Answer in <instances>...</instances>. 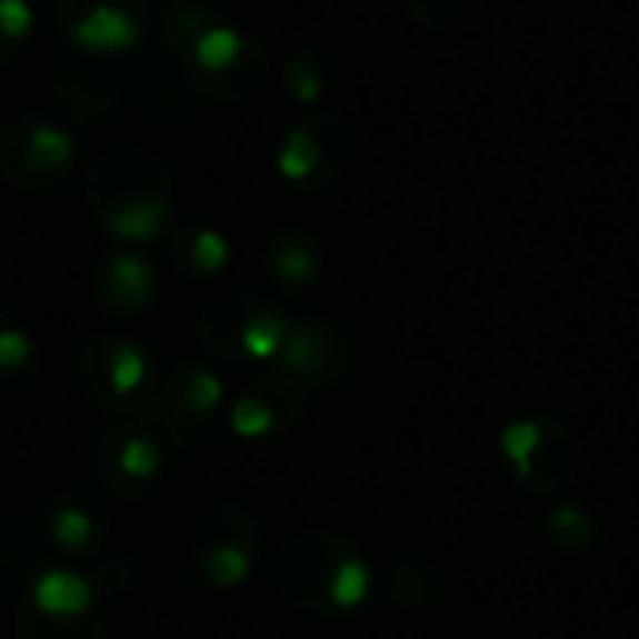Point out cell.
<instances>
[{
    "label": "cell",
    "mask_w": 639,
    "mask_h": 639,
    "mask_svg": "<svg viewBox=\"0 0 639 639\" xmlns=\"http://www.w3.org/2000/svg\"><path fill=\"white\" fill-rule=\"evenodd\" d=\"M240 340H243L247 356L270 359V356H277L284 348V322L277 314H254L251 322L243 326Z\"/></svg>",
    "instance_id": "52a82bcc"
},
{
    "label": "cell",
    "mask_w": 639,
    "mask_h": 639,
    "mask_svg": "<svg viewBox=\"0 0 639 639\" xmlns=\"http://www.w3.org/2000/svg\"><path fill=\"white\" fill-rule=\"evenodd\" d=\"M232 430L240 438H262L273 430V411L262 405V400H236L232 408Z\"/></svg>",
    "instance_id": "7c38bea8"
},
{
    "label": "cell",
    "mask_w": 639,
    "mask_h": 639,
    "mask_svg": "<svg viewBox=\"0 0 639 639\" xmlns=\"http://www.w3.org/2000/svg\"><path fill=\"white\" fill-rule=\"evenodd\" d=\"M288 82H292V94L300 98V101H311V98H318V76H311V71H296V64H292V71H288Z\"/></svg>",
    "instance_id": "7402d4cb"
},
{
    "label": "cell",
    "mask_w": 639,
    "mask_h": 639,
    "mask_svg": "<svg viewBox=\"0 0 639 639\" xmlns=\"http://www.w3.org/2000/svg\"><path fill=\"white\" fill-rule=\"evenodd\" d=\"M27 158L30 164H38V169H57V164H64L71 158V139L57 128H38L34 136H30Z\"/></svg>",
    "instance_id": "8fae6325"
},
{
    "label": "cell",
    "mask_w": 639,
    "mask_h": 639,
    "mask_svg": "<svg viewBox=\"0 0 639 639\" xmlns=\"http://www.w3.org/2000/svg\"><path fill=\"white\" fill-rule=\"evenodd\" d=\"M221 400H224L221 378H213L210 370H194L191 381H188V405L194 411H210V408H218Z\"/></svg>",
    "instance_id": "ac0fdd59"
},
{
    "label": "cell",
    "mask_w": 639,
    "mask_h": 639,
    "mask_svg": "<svg viewBox=\"0 0 639 639\" xmlns=\"http://www.w3.org/2000/svg\"><path fill=\"white\" fill-rule=\"evenodd\" d=\"M539 438H542V430L535 427V422H512V427L501 435V449L517 468H528L531 452L539 449Z\"/></svg>",
    "instance_id": "5bb4252c"
},
{
    "label": "cell",
    "mask_w": 639,
    "mask_h": 639,
    "mask_svg": "<svg viewBox=\"0 0 639 639\" xmlns=\"http://www.w3.org/2000/svg\"><path fill=\"white\" fill-rule=\"evenodd\" d=\"M142 378H147V359L136 345H117L109 356V381H112V393L128 397L136 393L142 386Z\"/></svg>",
    "instance_id": "ba28073f"
},
{
    "label": "cell",
    "mask_w": 639,
    "mask_h": 639,
    "mask_svg": "<svg viewBox=\"0 0 639 639\" xmlns=\"http://www.w3.org/2000/svg\"><path fill=\"white\" fill-rule=\"evenodd\" d=\"M90 599H94V591L76 572L53 569L34 583V606L46 617H79L90 610Z\"/></svg>",
    "instance_id": "7a4b0ae2"
},
{
    "label": "cell",
    "mask_w": 639,
    "mask_h": 639,
    "mask_svg": "<svg viewBox=\"0 0 639 639\" xmlns=\"http://www.w3.org/2000/svg\"><path fill=\"white\" fill-rule=\"evenodd\" d=\"M206 572H210V580L218 587H240L247 572H251V558H247V550H240V546H218L206 558Z\"/></svg>",
    "instance_id": "30bf717a"
},
{
    "label": "cell",
    "mask_w": 639,
    "mask_h": 639,
    "mask_svg": "<svg viewBox=\"0 0 639 639\" xmlns=\"http://www.w3.org/2000/svg\"><path fill=\"white\" fill-rule=\"evenodd\" d=\"M27 359H30V337L19 333V329H4V333H0V367L16 370L23 367Z\"/></svg>",
    "instance_id": "ffe728a7"
},
{
    "label": "cell",
    "mask_w": 639,
    "mask_h": 639,
    "mask_svg": "<svg viewBox=\"0 0 639 639\" xmlns=\"http://www.w3.org/2000/svg\"><path fill=\"white\" fill-rule=\"evenodd\" d=\"M273 273L292 284H307L314 277V254L307 247H284L273 259Z\"/></svg>",
    "instance_id": "2e32d148"
},
{
    "label": "cell",
    "mask_w": 639,
    "mask_h": 639,
    "mask_svg": "<svg viewBox=\"0 0 639 639\" xmlns=\"http://www.w3.org/2000/svg\"><path fill=\"white\" fill-rule=\"evenodd\" d=\"M370 591V572L367 565L359 561H340L333 580H329V599H333L340 610H352V606H359L367 599Z\"/></svg>",
    "instance_id": "9c48e42d"
},
{
    "label": "cell",
    "mask_w": 639,
    "mask_h": 639,
    "mask_svg": "<svg viewBox=\"0 0 639 639\" xmlns=\"http://www.w3.org/2000/svg\"><path fill=\"white\" fill-rule=\"evenodd\" d=\"M109 281L117 288L120 300L131 307L147 303L153 292V270L139 254H117V259L109 262Z\"/></svg>",
    "instance_id": "277c9868"
},
{
    "label": "cell",
    "mask_w": 639,
    "mask_h": 639,
    "mask_svg": "<svg viewBox=\"0 0 639 639\" xmlns=\"http://www.w3.org/2000/svg\"><path fill=\"white\" fill-rule=\"evenodd\" d=\"M90 531H94V523L82 509H60L53 517V539L60 546H68V550H79L82 542L90 539Z\"/></svg>",
    "instance_id": "9a60e30c"
},
{
    "label": "cell",
    "mask_w": 639,
    "mask_h": 639,
    "mask_svg": "<svg viewBox=\"0 0 639 639\" xmlns=\"http://www.w3.org/2000/svg\"><path fill=\"white\" fill-rule=\"evenodd\" d=\"M314 352H318V337L311 333V329H300V333L284 337V359L292 367H311Z\"/></svg>",
    "instance_id": "44dd1931"
},
{
    "label": "cell",
    "mask_w": 639,
    "mask_h": 639,
    "mask_svg": "<svg viewBox=\"0 0 639 639\" xmlns=\"http://www.w3.org/2000/svg\"><path fill=\"white\" fill-rule=\"evenodd\" d=\"M71 41L90 49V53H123V49H131L139 41V27L123 8L98 4L94 12L71 23Z\"/></svg>",
    "instance_id": "6da1fadb"
},
{
    "label": "cell",
    "mask_w": 639,
    "mask_h": 639,
    "mask_svg": "<svg viewBox=\"0 0 639 639\" xmlns=\"http://www.w3.org/2000/svg\"><path fill=\"white\" fill-rule=\"evenodd\" d=\"M120 468L128 471L131 479H150L153 471L161 468V452L147 438H131L128 446L120 449Z\"/></svg>",
    "instance_id": "4fadbf2b"
},
{
    "label": "cell",
    "mask_w": 639,
    "mask_h": 639,
    "mask_svg": "<svg viewBox=\"0 0 639 639\" xmlns=\"http://www.w3.org/2000/svg\"><path fill=\"white\" fill-rule=\"evenodd\" d=\"M30 23H34V12L27 0H0V34L16 41L27 34Z\"/></svg>",
    "instance_id": "d6986e66"
},
{
    "label": "cell",
    "mask_w": 639,
    "mask_h": 639,
    "mask_svg": "<svg viewBox=\"0 0 639 639\" xmlns=\"http://www.w3.org/2000/svg\"><path fill=\"white\" fill-rule=\"evenodd\" d=\"M191 259L202 273H213V270H221L224 259H229V243H224L218 232L202 229L191 243Z\"/></svg>",
    "instance_id": "e0dca14e"
},
{
    "label": "cell",
    "mask_w": 639,
    "mask_h": 639,
    "mask_svg": "<svg viewBox=\"0 0 639 639\" xmlns=\"http://www.w3.org/2000/svg\"><path fill=\"white\" fill-rule=\"evenodd\" d=\"M164 218H169V206L164 202H128L109 218V232L120 236V240L142 243L164 229Z\"/></svg>",
    "instance_id": "3957f363"
},
{
    "label": "cell",
    "mask_w": 639,
    "mask_h": 639,
    "mask_svg": "<svg viewBox=\"0 0 639 639\" xmlns=\"http://www.w3.org/2000/svg\"><path fill=\"white\" fill-rule=\"evenodd\" d=\"M318 161H322V150H318V142L307 136L303 128L288 131L281 153H277V169H281L284 180H303L311 177L318 169Z\"/></svg>",
    "instance_id": "5b68a950"
},
{
    "label": "cell",
    "mask_w": 639,
    "mask_h": 639,
    "mask_svg": "<svg viewBox=\"0 0 639 639\" xmlns=\"http://www.w3.org/2000/svg\"><path fill=\"white\" fill-rule=\"evenodd\" d=\"M236 57H240V34L229 27L202 30L199 41H194V60H199L206 71H224Z\"/></svg>",
    "instance_id": "8992f818"
}]
</instances>
